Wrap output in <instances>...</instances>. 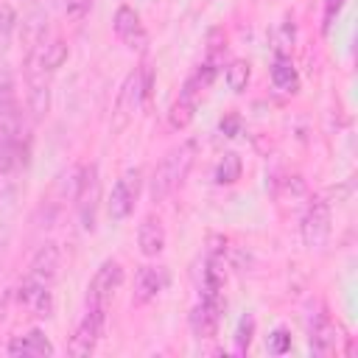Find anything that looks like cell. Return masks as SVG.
I'll return each mask as SVG.
<instances>
[{"label": "cell", "instance_id": "cell-26", "mask_svg": "<svg viewBox=\"0 0 358 358\" xmlns=\"http://www.w3.org/2000/svg\"><path fill=\"white\" fill-rule=\"evenodd\" d=\"M288 350H291V333L285 327L271 330V336H268V352L271 355H285Z\"/></svg>", "mask_w": 358, "mask_h": 358}, {"label": "cell", "instance_id": "cell-10", "mask_svg": "<svg viewBox=\"0 0 358 358\" xmlns=\"http://www.w3.org/2000/svg\"><path fill=\"white\" fill-rule=\"evenodd\" d=\"M17 302H20V308H25L31 316L48 319V316L53 313V291H50V282L25 274L22 282L17 285Z\"/></svg>", "mask_w": 358, "mask_h": 358}, {"label": "cell", "instance_id": "cell-5", "mask_svg": "<svg viewBox=\"0 0 358 358\" xmlns=\"http://www.w3.org/2000/svg\"><path fill=\"white\" fill-rule=\"evenodd\" d=\"M73 199H76V210H78L81 227L92 232V229H95L98 199H101V179H98V168H95V165H87V168L78 171Z\"/></svg>", "mask_w": 358, "mask_h": 358}, {"label": "cell", "instance_id": "cell-11", "mask_svg": "<svg viewBox=\"0 0 358 358\" xmlns=\"http://www.w3.org/2000/svg\"><path fill=\"white\" fill-rule=\"evenodd\" d=\"M171 282V274L165 266H140L134 274V291H131V305L143 308L154 302Z\"/></svg>", "mask_w": 358, "mask_h": 358}, {"label": "cell", "instance_id": "cell-22", "mask_svg": "<svg viewBox=\"0 0 358 358\" xmlns=\"http://www.w3.org/2000/svg\"><path fill=\"white\" fill-rule=\"evenodd\" d=\"M249 78H252V64L246 59H232L227 67V87L232 92H243L249 87Z\"/></svg>", "mask_w": 358, "mask_h": 358}, {"label": "cell", "instance_id": "cell-13", "mask_svg": "<svg viewBox=\"0 0 358 358\" xmlns=\"http://www.w3.org/2000/svg\"><path fill=\"white\" fill-rule=\"evenodd\" d=\"M201 95H204V87H201L193 76H187L185 84H182V90H179V98L173 101V106H171V112H168L171 129L179 131V129H187V126H190V120L196 117V109H199Z\"/></svg>", "mask_w": 358, "mask_h": 358}, {"label": "cell", "instance_id": "cell-12", "mask_svg": "<svg viewBox=\"0 0 358 358\" xmlns=\"http://www.w3.org/2000/svg\"><path fill=\"white\" fill-rule=\"evenodd\" d=\"M28 137H22L20 123H11L0 131V173H11L28 162Z\"/></svg>", "mask_w": 358, "mask_h": 358}, {"label": "cell", "instance_id": "cell-23", "mask_svg": "<svg viewBox=\"0 0 358 358\" xmlns=\"http://www.w3.org/2000/svg\"><path fill=\"white\" fill-rule=\"evenodd\" d=\"M224 53H227V34H224V28H210L207 39H204V59L215 62V64H224Z\"/></svg>", "mask_w": 358, "mask_h": 358}, {"label": "cell", "instance_id": "cell-29", "mask_svg": "<svg viewBox=\"0 0 358 358\" xmlns=\"http://www.w3.org/2000/svg\"><path fill=\"white\" fill-rule=\"evenodd\" d=\"M221 131H224L227 137H238V131H241V117H238V115L224 117V120H221Z\"/></svg>", "mask_w": 358, "mask_h": 358}, {"label": "cell", "instance_id": "cell-17", "mask_svg": "<svg viewBox=\"0 0 358 358\" xmlns=\"http://www.w3.org/2000/svg\"><path fill=\"white\" fill-rule=\"evenodd\" d=\"M165 241H168V235H165L162 221L154 218V215H145L140 221V227H137V246H140V252L145 257H157V255L165 252Z\"/></svg>", "mask_w": 358, "mask_h": 358}, {"label": "cell", "instance_id": "cell-2", "mask_svg": "<svg viewBox=\"0 0 358 358\" xmlns=\"http://www.w3.org/2000/svg\"><path fill=\"white\" fill-rule=\"evenodd\" d=\"M151 84H154L151 64H140V67H134V70L126 76V81H123V87H120V92H117V103H115V115H117L115 126H117V129L126 126V120L137 115V109L143 106V101H145L148 92H151Z\"/></svg>", "mask_w": 358, "mask_h": 358}, {"label": "cell", "instance_id": "cell-19", "mask_svg": "<svg viewBox=\"0 0 358 358\" xmlns=\"http://www.w3.org/2000/svg\"><path fill=\"white\" fill-rule=\"evenodd\" d=\"M271 84L285 95L299 92V73H296L291 56H274V62H271Z\"/></svg>", "mask_w": 358, "mask_h": 358}, {"label": "cell", "instance_id": "cell-14", "mask_svg": "<svg viewBox=\"0 0 358 358\" xmlns=\"http://www.w3.org/2000/svg\"><path fill=\"white\" fill-rule=\"evenodd\" d=\"M112 31L115 36L129 48V50H143L145 42H148V31L140 20V14L131 8V6H120L112 17Z\"/></svg>", "mask_w": 358, "mask_h": 358}, {"label": "cell", "instance_id": "cell-28", "mask_svg": "<svg viewBox=\"0 0 358 358\" xmlns=\"http://www.w3.org/2000/svg\"><path fill=\"white\" fill-rule=\"evenodd\" d=\"M90 8H92V0H64V14L76 22L84 20L90 14Z\"/></svg>", "mask_w": 358, "mask_h": 358}, {"label": "cell", "instance_id": "cell-30", "mask_svg": "<svg viewBox=\"0 0 358 358\" xmlns=\"http://www.w3.org/2000/svg\"><path fill=\"white\" fill-rule=\"evenodd\" d=\"M0 319H3V299H0Z\"/></svg>", "mask_w": 358, "mask_h": 358}, {"label": "cell", "instance_id": "cell-25", "mask_svg": "<svg viewBox=\"0 0 358 358\" xmlns=\"http://www.w3.org/2000/svg\"><path fill=\"white\" fill-rule=\"evenodd\" d=\"M274 56H291V48H294V25L288 20H282L277 28H274Z\"/></svg>", "mask_w": 358, "mask_h": 358}, {"label": "cell", "instance_id": "cell-24", "mask_svg": "<svg viewBox=\"0 0 358 358\" xmlns=\"http://www.w3.org/2000/svg\"><path fill=\"white\" fill-rule=\"evenodd\" d=\"M232 338H235V352H238V355H246V350H249V344H252V338H255V316H252V313H243V316H241V322H238Z\"/></svg>", "mask_w": 358, "mask_h": 358}, {"label": "cell", "instance_id": "cell-7", "mask_svg": "<svg viewBox=\"0 0 358 358\" xmlns=\"http://www.w3.org/2000/svg\"><path fill=\"white\" fill-rule=\"evenodd\" d=\"M137 196H140V168H129L115 185H112V193H109V201H106V213L112 221H126L137 204Z\"/></svg>", "mask_w": 358, "mask_h": 358}, {"label": "cell", "instance_id": "cell-18", "mask_svg": "<svg viewBox=\"0 0 358 358\" xmlns=\"http://www.w3.org/2000/svg\"><path fill=\"white\" fill-rule=\"evenodd\" d=\"M59 266H62V252H59V246H56V243H45V246H39L36 255L31 257L25 274H31V277L45 280V282L53 285V280H56V274H59Z\"/></svg>", "mask_w": 358, "mask_h": 358}, {"label": "cell", "instance_id": "cell-16", "mask_svg": "<svg viewBox=\"0 0 358 358\" xmlns=\"http://www.w3.org/2000/svg\"><path fill=\"white\" fill-rule=\"evenodd\" d=\"M6 352L14 358H50L56 352V347L50 344V338L39 327H34L22 336H14L6 347Z\"/></svg>", "mask_w": 358, "mask_h": 358}, {"label": "cell", "instance_id": "cell-20", "mask_svg": "<svg viewBox=\"0 0 358 358\" xmlns=\"http://www.w3.org/2000/svg\"><path fill=\"white\" fill-rule=\"evenodd\" d=\"M34 56L39 59V64H42L45 73H53V70H59L67 62V42L59 39V36L50 39V42H42L39 50H34Z\"/></svg>", "mask_w": 358, "mask_h": 358}, {"label": "cell", "instance_id": "cell-3", "mask_svg": "<svg viewBox=\"0 0 358 358\" xmlns=\"http://www.w3.org/2000/svg\"><path fill=\"white\" fill-rule=\"evenodd\" d=\"M120 285H123V266H120V260H115V257L103 260L95 268L90 285H87V308L109 310V305H112L115 294L120 291Z\"/></svg>", "mask_w": 358, "mask_h": 358}, {"label": "cell", "instance_id": "cell-6", "mask_svg": "<svg viewBox=\"0 0 358 358\" xmlns=\"http://www.w3.org/2000/svg\"><path fill=\"white\" fill-rule=\"evenodd\" d=\"M106 330V310H95V308H87L84 319L76 324L70 341H67V352L81 358V355H92L101 336Z\"/></svg>", "mask_w": 358, "mask_h": 358}, {"label": "cell", "instance_id": "cell-9", "mask_svg": "<svg viewBox=\"0 0 358 358\" xmlns=\"http://www.w3.org/2000/svg\"><path fill=\"white\" fill-rule=\"evenodd\" d=\"M308 344L313 355H333L338 350V327L333 324L324 305H316V313H308Z\"/></svg>", "mask_w": 358, "mask_h": 358}, {"label": "cell", "instance_id": "cell-1", "mask_svg": "<svg viewBox=\"0 0 358 358\" xmlns=\"http://www.w3.org/2000/svg\"><path fill=\"white\" fill-rule=\"evenodd\" d=\"M193 157H196V143L193 140H185V143H179L176 148H171L159 159V165L151 173V187H148V193H151L154 201H165L185 182V176L190 173Z\"/></svg>", "mask_w": 358, "mask_h": 358}, {"label": "cell", "instance_id": "cell-4", "mask_svg": "<svg viewBox=\"0 0 358 358\" xmlns=\"http://www.w3.org/2000/svg\"><path fill=\"white\" fill-rule=\"evenodd\" d=\"M330 204L319 196H313L302 213V221H299V235H302V243L310 249V252H322L330 241Z\"/></svg>", "mask_w": 358, "mask_h": 358}, {"label": "cell", "instance_id": "cell-15", "mask_svg": "<svg viewBox=\"0 0 358 358\" xmlns=\"http://www.w3.org/2000/svg\"><path fill=\"white\" fill-rule=\"evenodd\" d=\"M28 106L34 112V117H42L50 106V84H48V73L42 70L39 59L31 53L28 59Z\"/></svg>", "mask_w": 358, "mask_h": 358}, {"label": "cell", "instance_id": "cell-27", "mask_svg": "<svg viewBox=\"0 0 358 358\" xmlns=\"http://www.w3.org/2000/svg\"><path fill=\"white\" fill-rule=\"evenodd\" d=\"M344 3L347 0H324V8H322V34H330V28H333L336 17L341 14Z\"/></svg>", "mask_w": 358, "mask_h": 358}, {"label": "cell", "instance_id": "cell-8", "mask_svg": "<svg viewBox=\"0 0 358 358\" xmlns=\"http://www.w3.org/2000/svg\"><path fill=\"white\" fill-rule=\"evenodd\" d=\"M224 310H227L224 294H201V299L190 310V330H193V336L196 338H213L218 333Z\"/></svg>", "mask_w": 358, "mask_h": 358}, {"label": "cell", "instance_id": "cell-21", "mask_svg": "<svg viewBox=\"0 0 358 358\" xmlns=\"http://www.w3.org/2000/svg\"><path fill=\"white\" fill-rule=\"evenodd\" d=\"M241 173H243L241 157H238L235 151H227V154L218 159V165H215V171H213V179H215V185H235V182L241 179Z\"/></svg>", "mask_w": 358, "mask_h": 358}]
</instances>
